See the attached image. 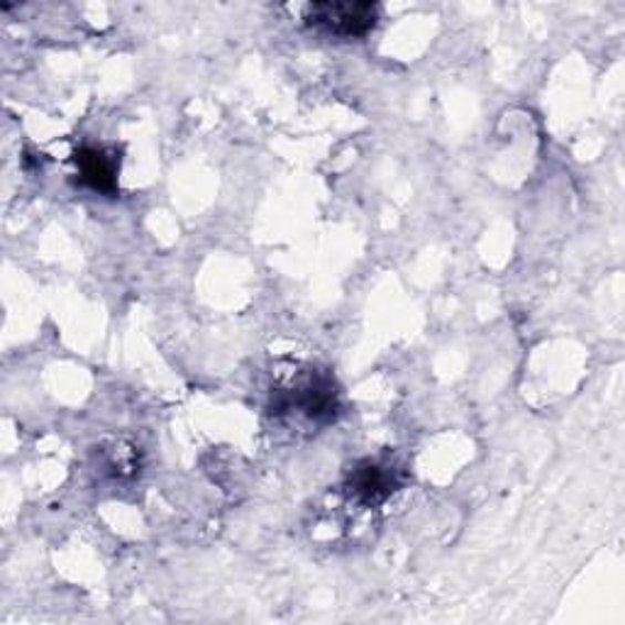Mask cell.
<instances>
[{"instance_id":"6da1fadb","label":"cell","mask_w":625,"mask_h":625,"mask_svg":"<svg viewBox=\"0 0 625 625\" xmlns=\"http://www.w3.org/2000/svg\"><path fill=\"white\" fill-rule=\"evenodd\" d=\"M305 20L335 38H362L379 20V8L374 3H313Z\"/></svg>"},{"instance_id":"7a4b0ae2","label":"cell","mask_w":625,"mask_h":625,"mask_svg":"<svg viewBox=\"0 0 625 625\" xmlns=\"http://www.w3.org/2000/svg\"><path fill=\"white\" fill-rule=\"evenodd\" d=\"M74 159L81 174V181L91 186L93 191L115 194L121 162H117L113 155H108V152L101 147H81Z\"/></svg>"},{"instance_id":"3957f363","label":"cell","mask_w":625,"mask_h":625,"mask_svg":"<svg viewBox=\"0 0 625 625\" xmlns=\"http://www.w3.org/2000/svg\"><path fill=\"white\" fill-rule=\"evenodd\" d=\"M394 487H396L394 471L388 467L374 465V462L360 465L350 477V491L367 506H376V503H382L384 499L392 497Z\"/></svg>"},{"instance_id":"277c9868","label":"cell","mask_w":625,"mask_h":625,"mask_svg":"<svg viewBox=\"0 0 625 625\" xmlns=\"http://www.w3.org/2000/svg\"><path fill=\"white\" fill-rule=\"evenodd\" d=\"M305 416L317 423H330L337 416V392L327 376H315L305 386L299 388V396L293 400Z\"/></svg>"}]
</instances>
